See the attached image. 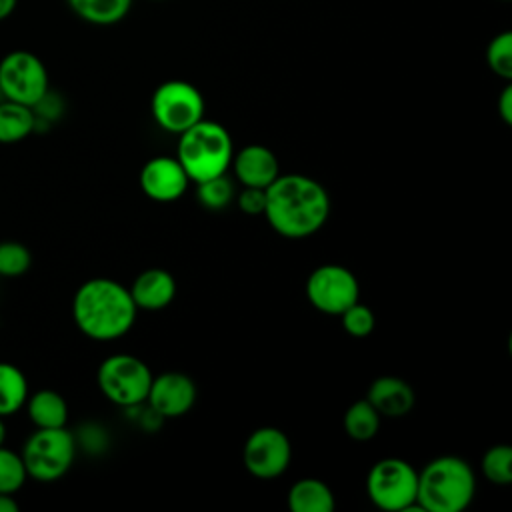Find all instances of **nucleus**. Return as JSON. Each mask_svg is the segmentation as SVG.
<instances>
[{
    "mask_svg": "<svg viewBox=\"0 0 512 512\" xmlns=\"http://www.w3.org/2000/svg\"><path fill=\"white\" fill-rule=\"evenodd\" d=\"M330 214L326 188L304 174H278L266 188L264 214L270 228L284 238H306L318 232Z\"/></svg>",
    "mask_w": 512,
    "mask_h": 512,
    "instance_id": "obj_1",
    "label": "nucleus"
},
{
    "mask_svg": "<svg viewBox=\"0 0 512 512\" xmlns=\"http://www.w3.org/2000/svg\"><path fill=\"white\" fill-rule=\"evenodd\" d=\"M136 312L130 290L112 278H90L78 286L72 298L76 328L96 342L122 338L132 328Z\"/></svg>",
    "mask_w": 512,
    "mask_h": 512,
    "instance_id": "obj_2",
    "label": "nucleus"
},
{
    "mask_svg": "<svg viewBox=\"0 0 512 512\" xmlns=\"http://www.w3.org/2000/svg\"><path fill=\"white\" fill-rule=\"evenodd\" d=\"M476 492L470 464L458 456H438L418 472L416 506L422 512H460Z\"/></svg>",
    "mask_w": 512,
    "mask_h": 512,
    "instance_id": "obj_3",
    "label": "nucleus"
},
{
    "mask_svg": "<svg viewBox=\"0 0 512 512\" xmlns=\"http://www.w3.org/2000/svg\"><path fill=\"white\" fill-rule=\"evenodd\" d=\"M232 156V138L220 122L202 118L178 134L176 158L194 184L226 174Z\"/></svg>",
    "mask_w": 512,
    "mask_h": 512,
    "instance_id": "obj_4",
    "label": "nucleus"
},
{
    "mask_svg": "<svg viewBox=\"0 0 512 512\" xmlns=\"http://www.w3.org/2000/svg\"><path fill=\"white\" fill-rule=\"evenodd\" d=\"M28 478L36 482H56L76 458V438L66 426L36 428L20 450Z\"/></svg>",
    "mask_w": 512,
    "mask_h": 512,
    "instance_id": "obj_5",
    "label": "nucleus"
},
{
    "mask_svg": "<svg viewBox=\"0 0 512 512\" xmlns=\"http://www.w3.org/2000/svg\"><path fill=\"white\" fill-rule=\"evenodd\" d=\"M100 392L116 406L136 408L146 402L152 372L144 360L132 354H112L104 358L96 372Z\"/></svg>",
    "mask_w": 512,
    "mask_h": 512,
    "instance_id": "obj_6",
    "label": "nucleus"
},
{
    "mask_svg": "<svg viewBox=\"0 0 512 512\" xmlns=\"http://www.w3.org/2000/svg\"><path fill=\"white\" fill-rule=\"evenodd\" d=\"M418 472L402 458H382L374 462L366 476L370 502L386 512H408L416 506Z\"/></svg>",
    "mask_w": 512,
    "mask_h": 512,
    "instance_id": "obj_7",
    "label": "nucleus"
},
{
    "mask_svg": "<svg viewBox=\"0 0 512 512\" xmlns=\"http://www.w3.org/2000/svg\"><path fill=\"white\" fill-rule=\"evenodd\" d=\"M204 108L202 92L186 80H166L158 84L150 100L154 122L176 136L202 120Z\"/></svg>",
    "mask_w": 512,
    "mask_h": 512,
    "instance_id": "obj_8",
    "label": "nucleus"
},
{
    "mask_svg": "<svg viewBox=\"0 0 512 512\" xmlns=\"http://www.w3.org/2000/svg\"><path fill=\"white\" fill-rule=\"evenodd\" d=\"M50 90L44 62L30 50H10L0 58V94L24 106H34Z\"/></svg>",
    "mask_w": 512,
    "mask_h": 512,
    "instance_id": "obj_9",
    "label": "nucleus"
},
{
    "mask_svg": "<svg viewBox=\"0 0 512 512\" xmlns=\"http://www.w3.org/2000/svg\"><path fill=\"white\" fill-rule=\"evenodd\" d=\"M306 298L322 314L340 316L358 302L360 286L352 270L340 264H322L306 280Z\"/></svg>",
    "mask_w": 512,
    "mask_h": 512,
    "instance_id": "obj_10",
    "label": "nucleus"
},
{
    "mask_svg": "<svg viewBox=\"0 0 512 512\" xmlns=\"http://www.w3.org/2000/svg\"><path fill=\"white\" fill-rule=\"evenodd\" d=\"M242 460L252 476L272 480L284 474V470L290 466L292 444L280 428L262 426L246 438Z\"/></svg>",
    "mask_w": 512,
    "mask_h": 512,
    "instance_id": "obj_11",
    "label": "nucleus"
},
{
    "mask_svg": "<svg viewBox=\"0 0 512 512\" xmlns=\"http://www.w3.org/2000/svg\"><path fill=\"white\" fill-rule=\"evenodd\" d=\"M146 402L160 418L184 416L196 402V384L182 372H164L160 376H152Z\"/></svg>",
    "mask_w": 512,
    "mask_h": 512,
    "instance_id": "obj_12",
    "label": "nucleus"
},
{
    "mask_svg": "<svg viewBox=\"0 0 512 512\" xmlns=\"http://www.w3.org/2000/svg\"><path fill=\"white\" fill-rule=\"evenodd\" d=\"M138 180L142 192L154 202H174L190 184V178L176 156L150 158L142 166Z\"/></svg>",
    "mask_w": 512,
    "mask_h": 512,
    "instance_id": "obj_13",
    "label": "nucleus"
},
{
    "mask_svg": "<svg viewBox=\"0 0 512 512\" xmlns=\"http://www.w3.org/2000/svg\"><path fill=\"white\" fill-rule=\"evenodd\" d=\"M234 176L242 186L268 188L280 174L276 154L262 144H248L232 156L230 162Z\"/></svg>",
    "mask_w": 512,
    "mask_h": 512,
    "instance_id": "obj_14",
    "label": "nucleus"
},
{
    "mask_svg": "<svg viewBox=\"0 0 512 512\" xmlns=\"http://www.w3.org/2000/svg\"><path fill=\"white\" fill-rule=\"evenodd\" d=\"M366 400L376 408L380 416L400 418L414 408L416 394L414 388L404 378L380 376L370 384Z\"/></svg>",
    "mask_w": 512,
    "mask_h": 512,
    "instance_id": "obj_15",
    "label": "nucleus"
},
{
    "mask_svg": "<svg viewBox=\"0 0 512 512\" xmlns=\"http://www.w3.org/2000/svg\"><path fill=\"white\" fill-rule=\"evenodd\" d=\"M128 290L138 310L156 312L176 298V280L164 268H148L134 278Z\"/></svg>",
    "mask_w": 512,
    "mask_h": 512,
    "instance_id": "obj_16",
    "label": "nucleus"
},
{
    "mask_svg": "<svg viewBox=\"0 0 512 512\" xmlns=\"http://www.w3.org/2000/svg\"><path fill=\"white\" fill-rule=\"evenodd\" d=\"M24 406L36 428H62L68 422V404L56 390H36L34 394H28Z\"/></svg>",
    "mask_w": 512,
    "mask_h": 512,
    "instance_id": "obj_17",
    "label": "nucleus"
},
{
    "mask_svg": "<svg viewBox=\"0 0 512 512\" xmlns=\"http://www.w3.org/2000/svg\"><path fill=\"white\" fill-rule=\"evenodd\" d=\"M334 506V494L320 478H300L288 490V508L292 512H332Z\"/></svg>",
    "mask_w": 512,
    "mask_h": 512,
    "instance_id": "obj_18",
    "label": "nucleus"
},
{
    "mask_svg": "<svg viewBox=\"0 0 512 512\" xmlns=\"http://www.w3.org/2000/svg\"><path fill=\"white\" fill-rule=\"evenodd\" d=\"M66 4L86 24L114 26L130 14L134 0H66Z\"/></svg>",
    "mask_w": 512,
    "mask_h": 512,
    "instance_id": "obj_19",
    "label": "nucleus"
},
{
    "mask_svg": "<svg viewBox=\"0 0 512 512\" xmlns=\"http://www.w3.org/2000/svg\"><path fill=\"white\" fill-rule=\"evenodd\" d=\"M36 128L30 106L2 100L0 102V144H16L28 138Z\"/></svg>",
    "mask_w": 512,
    "mask_h": 512,
    "instance_id": "obj_20",
    "label": "nucleus"
},
{
    "mask_svg": "<svg viewBox=\"0 0 512 512\" xmlns=\"http://www.w3.org/2000/svg\"><path fill=\"white\" fill-rule=\"evenodd\" d=\"M26 374L10 362H0V416H12L24 408L28 398Z\"/></svg>",
    "mask_w": 512,
    "mask_h": 512,
    "instance_id": "obj_21",
    "label": "nucleus"
},
{
    "mask_svg": "<svg viewBox=\"0 0 512 512\" xmlns=\"http://www.w3.org/2000/svg\"><path fill=\"white\" fill-rule=\"evenodd\" d=\"M380 420L382 416L366 398L356 400L344 412V432L356 442H366L378 434Z\"/></svg>",
    "mask_w": 512,
    "mask_h": 512,
    "instance_id": "obj_22",
    "label": "nucleus"
},
{
    "mask_svg": "<svg viewBox=\"0 0 512 512\" xmlns=\"http://www.w3.org/2000/svg\"><path fill=\"white\" fill-rule=\"evenodd\" d=\"M482 474L490 484L508 486L512 482V446L494 444L482 456Z\"/></svg>",
    "mask_w": 512,
    "mask_h": 512,
    "instance_id": "obj_23",
    "label": "nucleus"
},
{
    "mask_svg": "<svg viewBox=\"0 0 512 512\" xmlns=\"http://www.w3.org/2000/svg\"><path fill=\"white\" fill-rule=\"evenodd\" d=\"M486 64L492 74L510 82L512 80V32L502 30L486 46Z\"/></svg>",
    "mask_w": 512,
    "mask_h": 512,
    "instance_id": "obj_24",
    "label": "nucleus"
},
{
    "mask_svg": "<svg viewBox=\"0 0 512 512\" xmlns=\"http://www.w3.org/2000/svg\"><path fill=\"white\" fill-rule=\"evenodd\" d=\"M32 266V254L28 246L18 240L0 242V278L24 276Z\"/></svg>",
    "mask_w": 512,
    "mask_h": 512,
    "instance_id": "obj_25",
    "label": "nucleus"
},
{
    "mask_svg": "<svg viewBox=\"0 0 512 512\" xmlns=\"http://www.w3.org/2000/svg\"><path fill=\"white\" fill-rule=\"evenodd\" d=\"M198 186V202L208 208V210H222L234 200V186L226 178V174L202 180L196 184Z\"/></svg>",
    "mask_w": 512,
    "mask_h": 512,
    "instance_id": "obj_26",
    "label": "nucleus"
},
{
    "mask_svg": "<svg viewBox=\"0 0 512 512\" xmlns=\"http://www.w3.org/2000/svg\"><path fill=\"white\" fill-rule=\"evenodd\" d=\"M28 480L20 452L0 446V492L16 494Z\"/></svg>",
    "mask_w": 512,
    "mask_h": 512,
    "instance_id": "obj_27",
    "label": "nucleus"
},
{
    "mask_svg": "<svg viewBox=\"0 0 512 512\" xmlns=\"http://www.w3.org/2000/svg\"><path fill=\"white\" fill-rule=\"evenodd\" d=\"M342 328L348 336L352 338H366L372 334L374 330V324H376V318H374V312L366 306V304H360V302H354L352 306H348L342 314Z\"/></svg>",
    "mask_w": 512,
    "mask_h": 512,
    "instance_id": "obj_28",
    "label": "nucleus"
},
{
    "mask_svg": "<svg viewBox=\"0 0 512 512\" xmlns=\"http://www.w3.org/2000/svg\"><path fill=\"white\" fill-rule=\"evenodd\" d=\"M236 204L244 214L258 216L264 214L266 208V188H252L244 186L242 192L236 196Z\"/></svg>",
    "mask_w": 512,
    "mask_h": 512,
    "instance_id": "obj_29",
    "label": "nucleus"
},
{
    "mask_svg": "<svg viewBox=\"0 0 512 512\" xmlns=\"http://www.w3.org/2000/svg\"><path fill=\"white\" fill-rule=\"evenodd\" d=\"M498 114L506 126L512 124V84L508 82L498 96Z\"/></svg>",
    "mask_w": 512,
    "mask_h": 512,
    "instance_id": "obj_30",
    "label": "nucleus"
},
{
    "mask_svg": "<svg viewBox=\"0 0 512 512\" xmlns=\"http://www.w3.org/2000/svg\"><path fill=\"white\" fill-rule=\"evenodd\" d=\"M0 512H18V502L14 500V494L0 492Z\"/></svg>",
    "mask_w": 512,
    "mask_h": 512,
    "instance_id": "obj_31",
    "label": "nucleus"
},
{
    "mask_svg": "<svg viewBox=\"0 0 512 512\" xmlns=\"http://www.w3.org/2000/svg\"><path fill=\"white\" fill-rule=\"evenodd\" d=\"M16 6H18V0H0V22L12 16Z\"/></svg>",
    "mask_w": 512,
    "mask_h": 512,
    "instance_id": "obj_32",
    "label": "nucleus"
},
{
    "mask_svg": "<svg viewBox=\"0 0 512 512\" xmlns=\"http://www.w3.org/2000/svg\"><path fill=\"white\" fill-rule=\"evenodd\" d=\"M6 442V424H4V418L0 416V446Z\"/></svg>",
    "mask_w": 512,
    "mask_h": 512,
    "instance_id": "obj_33",
    "label": "nucleus"
},
{
    "mask_svg": "<svg viewBox=\"0 0 512 512\" xmlns=\"http://www.w3.org/2000/svg\"><path fill=\"white\" fill-rule=\"evenodd\" d=\"M150 2H166V0H150Z\"/></svg>",
    "mask_w": 512,
    "mask_h": 512,
    "instance_id": "obj_34",
    "label": "nucleus"
},
{
    "mask_svg": "<svg viewBox=\"0 0 512 512\" xmlns=\"http://www.w3.org/2000/svg\"><path fill=\"white\" fill-rule=\"evenodd\" d=\"M500 2H508V0H500Z\"/></svg>",
    "mask_w": 512,
    "mask_h": 512,
    "instance_id": "obj_35",
    "label": "nucleus"
}]
</instances>
